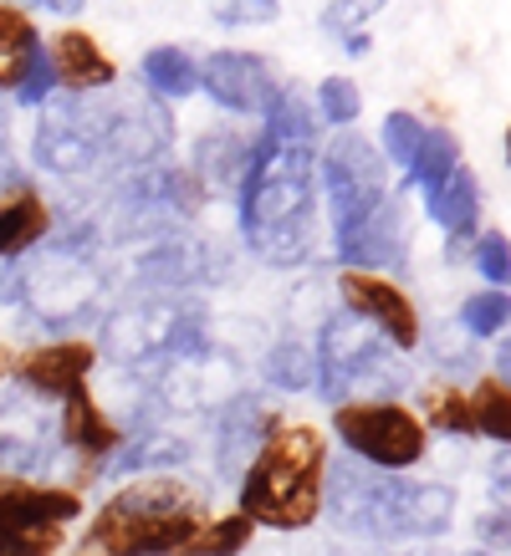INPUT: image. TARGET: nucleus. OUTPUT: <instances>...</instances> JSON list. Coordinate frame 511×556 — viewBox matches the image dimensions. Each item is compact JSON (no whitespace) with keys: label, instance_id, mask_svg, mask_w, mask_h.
Instances as JSON below:
<instances>
[{"label":"nucleus","instance_id":"1","mask_svg":"<svg viewBox=\"0 0 511 556\" xmlns=\"http://www.w3.org/2000/svg\"><path fill=\"white\" fill-rule=\"evenodd\" d=\"M323 480H327V444L312 424H272L256 465L240 485V516H251L276 531L312 526L323 510Z\"/></svg>","mask_w":511,"mask_h":556},{"label":"nucleus","instance_id":"2","mask_svg":"<svg viewBox=\"0 0 511 556\" xmlns=\"http://www.w3.org/2000/svg\"><path fill=\"white\" fill-rule=\"evenodd\" d=\"M204 526V501L200 490L159 475V480H134L123 485L108 506L87 526V552L98 556H170L174 546H185Z\"/></svg>","mask_w":511,"mask_h":556},{"label":"nucleus","instance_id":"3","mask_svg":"<svg viewBox=\"0 0 511 556\" xmlns=\"http://www.w3.org/2000/svg\"><path fill=\"white\" fill-rule=\"evenodd\" d=\"M240 215L256 245H272V236L291 230V245H302L307 215H312V159L307 149H276L261 138L246 164V189H240Z\"/></svg>","mask_w":511,"mask_h":556},{"label":"nucleus","instance_id":"4","mask_svg":"<svg viewBox=\"0 0 511 556\" xmlns=\"http://www.w3.org/2000/svg\"><path fill=\"white\" fill-rule=\"evenodd\" d=\"M83 510L72 490L0 480V556H51L62 546V526Z\"/></svg>","mask_w":511,"mask_h":556},{"label":"nucleus","instance_id":"5","mask_svg":"<svg viewBox=\"0 0 511 556\" xmlns=\"http://www.w3.org/2000/svg\"><path fill=\"white\" fill-rule=\"evenodd\" d=\"M338 434L358 459L378 470H409L425 455V419L399 404H342Z\"/></svg>","mask_w":511,"mask_h":556},{"label":"nucleus","instance_id":"6","mask_svg":"<svg viewBox=\"0 0 511 556\" xmlns=\"http://www.w3.org/2000/svg\"><path fill=\"white\" fill-rule=\"evenodd\" d=\"M323 179H327L333 215H338V236H348L358 219H369L378 204H384V164H378V153L353 134H342L327 143Z\"/></svg>","mask_w":511,"mask_h":556},{"label":"nucleus","instance_id":"7","mask_svg":"<svg viewBox=\"0 0 511 556\" xmlns=\"http://www.w3.org/2000/svg\"><path fill=\"white\" fill-rule=\"evenodd\" d=\"M200 87L230 113H272L276 98H282L272 67L256 51H215V56H204Z\"/></svg>","mask_w":511,"mask_h":556},{"label":"nucleus","instance_id":"8","mask_svg":"<svg viewBox=\"0 0 511 556\" xmlns=\"http://www.w3.org/2000/svg\"><path fill=\"white\" fill-rule=\"evenodd\" d=\"M338 291H342V302H348V312H353V317H369L394 348L409 353V348L420 342V317H414L409 296L394 287V281H384L374 270H342Z\"/></svg>","mask_w":511,"mask_h":556},{"label":"nucleus","instance_id":"9","mask_svg":"<svg viewBox=\"0 0 511 556\" xmlns=\"http://www.w3.org/2000/svg\"><path fill=\"white\" fill-rule=\"evenodd\" d=\"M92 363H98L92 342H41L16 363V378L36 399H67V393L87 388Z\"/></svg>","mask_w":511,"mask_h":556},{"label":"nucleus","instance_id":"10","mask_svg":"<svg viewBox=\"0 0 511 556\" xmlns=\"http://www.w3.org/2000/svg\"><path fill=\"white\" fill-rule=\"evenodd\" d=\"M47 62H51L57 87H67V92H98V87H113V77H119L113 56L87 31H77V26H62V31L51 36Z\"/></svg>","mask_w":511,"mask_h":556},{"label":"nucleus","instance_id":"11","mask_svg":"<svg viewBox=\"0 0 511 556\" xmlns=\"http://www.w3.org/2000/svg\"><path fill=\"white\" fill-rule=\"evenodd\" d=\"M51 230V210L32 185H11L0 194V261H16Z\"/></svg>","mask_w":511,"mask_h":556},{"label":"nucleus","instance_id":"12","mask_svg":"<svg viewBox=\"0 0 511 556\" xmlns=\"http://www.w3.org/2000/svg\"><path fill=\"white\" fill-rule=\"evenodd\" d=\"M62 434H67V444L83 459H102V455H113V450L123 444V429L108 419L98 404H92V393H87V388H77V393L62 399Z\"/></svg>","mask_w":511,"mask_h":556},{"label":"nucleus","instance_id":"13","mask_svg":"<svg viewBox=\"0 0 511 556\" xmlns=\"http://www.w3.org/2000/svg\"><path fill=\"white\" fill-rule=\"evenodd\" d=\"M429 215L440 219L450 236H476V225H481V185H476V174L460 164L450 179H445L435 194H429Z\"/></svg>","mask_w":511,"mask_h":556},{"label":"nucleus","instance_id":"14","mask_svg":"<svg viewBox=\"0 0 511 556\" xmlns=\"http://www.w3.org/2000/svg\"><path fill=\"white\" fill-rule=\"evenodd\" d=\"M36 51H41V36H36L32 16L0 0V92H16Z\"/></svg>","mask_w":511,"mask_h":556},{"label":"nucleus","instance_id":"15","mask_svg":"<svg viewBox=\"0 0 511 556\" xmlns=\"http://www.w3.org/2000/svg\"><path fill=\"white\" fill-rule=\"evenodd\" d=\"M144 83L159 92V98H189L200 87V67L195 56H185L179 47H153L144 56Z\"/></svg>","mask_w":511,"mask_h":556},{"label":"nucleus","instance_id":"16","mask_svg":"<svg viewBox=\"0 0 511 556\" xmlns=\"http://www.w3.org/2000/svg\"><path fill=\"white\" fill-rule=\"evenodd\" d=\"M456 169H460V149H456V138L440 134V128H429L425 143H420V153L409 159V169H404V174L414 179V185H420V194L429 200V194H435V189H440Z\"/></svg>","mask_w":511,"mask_h":556},{"label":"nucleus","instance_id":"17","mask_svg":"<svg viewBox=\"0 0 511 556\" xmlns=\"http://www.w3.org/2000/svg\"><path fill=\"white\" fill-rule=\"evenodd\" d=\"M251 531H256V521L251 516H221V521H204L195 536L185 541V546H174L170 556H236L246 541H251Z\"/></svg>","mask_w":511,"mask_h":556},{"label":"nucleus","instance_id":"18","mask_svg":"<svg viewBox=\"0 0 511 556\" xmlns=\"http://www.w3.org/2000/svg\"><path fill=\"white\" fill-rule=\"evenodd\" d=\"M471 429L511 444V388L501 378H486V383L471 393Z\"/></svg>","mask_w":511,"mask_h":556},{"label":"nucleus","instance_id":"19","mask_svg":"<svg viewBox=\"0 0 511 556\" xmlns=\"http://www.w3.org/2000/svg\"><path fill=\"white\" fill-rule=\"evenodd\" d=\"M425 424L450 429V434H471V399L460 388H429L425 393Z\"/></svg>","mask_w":511,"mask_h":556},{"label":"nucleus","instance_id":"20","mask_svg":"<svg viewBox=\"0 0 511 556\" xmlns=\"http://www.w3.org/2000/svg\"><path fill=\"white\" fill-rule=\"evenodd\" d=\"M460 321H465V332L491 338V332H501V327L511 321V296H507V291H481V296H471V302H465Z\"/></svg>","mask_w":511,"mask_h":556},{"label":"nucleus","instance_id":"21","mask_svg":"<svg viewBox=\"0 0 511 556\" xmlns=\"http://www.w3.org/2000/svg\"><path fill=\"white\" fill-rule=\"evenodd\" d=\"M378 5H384V0H333L323 21H327V31H333V36H342L353 51H363V47H369V36L358 31V26L374 16Z\"/></svg>","mask_w":511,"mask_h":556},{"label":"nucleus","instance_id":"22","mask_svg":"<svg viewBox=\"0 0 511 556\" xmlns=\"http://www.w3.org/2000/svg\"><path fill=\"white\" fill-rule=\"evenodd\" d=\"M425 134L429 128L414 118V113H389V118H384V149H389V159L399 164V169H409V159L420 153Z\"/></svg>","mask_w":511,"mask_h":556},{"label":"nucleus","instance_id":"23","mask_svg":"<svg viewBox=\"0 0 511 556\" xmlns=\"http://www.w3.org/2000/svg\"><path fill=\"white\" fill-rule=\"evenodd\" d=\"M358 87L348 83V77H327L323 87H317V113H323L327 128H348V123L358 118Z\"/></svg>","mask_w":511,"mask_h":556},{"label":"nucleus","instance_id":"24","mask_svg":"<svg viewBox=\"0 0 511 556\" xmlns=\"http://www.w3.org/2000/svg\"><path fill=\"white\" fill-rule=\"evenodd\" d=\"M476 266H481V276L491 281V291L511 287V240L501 236V230H491V236L476 240Z\"/></svg>","mask_w":511,"mask_h":556},{"label":"nucleus","instance_id":"25","mask_svg":"<svg viewBox=\"0 0 511 556\" xmlns=\"http://www.w3.org/2000/svg\"><path fill=\"white\" fill-rule=\"evenodd\" d=\"M215 16H221L225 26H272V21L282 16V5H276V0H221Z\"/></svg>","mask_w":511,"mask_h":556},{"label":"nucleus","instance_id":"26","mask_svg":"<svg viewBox=\"0 0 511 556\" xmlns=\"http://www.w3.org/2000/svg\"><path fill=\"white\" fill-rule=\"evenodd\" d=\"M51 87H57V77H51L47 51H36L32 67H26V77H21V87H16V102H32V108H41V102L51 98Z\"/></svg>","mask_w":511,"mask_h":556},{"label":"nucleus","instance_id":"27","mask_svg":"<svg viewBox=\"0 0 511 556\" xmlns=\"http://www.w3.org/2000/svg\"><path fill=\"white\" fill-rule=\"evenodd\" d=\"M5 5H41V11H51V16H83L87 0H5Z\"/></svg>","mask_w":511,"mask_h":556},{"label":"nucleus","instance_id":"28","mask_svg":"<svg viewBox=\"0 0 511 556\" xmlns=\"http://www.w3.org/2000/svg\"><path fill=\"white\" fill-rule=\"evenodd\" d=\"M496 378L511 388V342H501V353H496Z\"/></svg>","mask_w":511,"mask_h":556},{"label":"nucleus","instance_id":"29","mask_svg":"<svg viewBox=\"0 0 511 556\" xmlns=\"http://www.w3.org/2000/svg\"><path fill=\"white\" fill-rule=\"evenodd\" d=\"M5 368H11V353H5V348H0V378H5Z\"/></svg>","mask_w":511,"mask_h":556},{"label":"nucleus","instance_id":"30","mask_svg":"<svg viewBox=\"0 0 511 556\" xmlns=\"http://www.w3.org/2000/svg\"><path fill=\"white\" fill-rule=\"evenodd\" d=\"M507 164H511V128H507Z\"/></svg>","mask_w":511,"mask_h":556},{"label":"nucleus","instance_id":"31","mask_svg":"<svg viewBox=\"0 0 511 556\" xmlns=\"http://www.w3.org/2000/svg\"><path fill=\"white\" fill-rule=\"evenodd\" d=\"M87 556H98V552H87Z\"/></svg>","mask_w":511,"mask_h":556}]
</instances>
